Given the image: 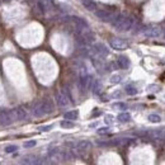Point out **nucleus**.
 Wrapping results in <instances>:
<instances>
[{
    "label": "nucleus",
    "mask_w": 165,
    "mask_h": 165,
    "mask_svg": "<svg viewBox=\"0 0 165 165\" xmlns=\"http://www.w3.org/2000/svg\"><path fill=\"white\" fill-rule=\"evenodd\" d=\"M110 23H112V25L117 31L127 32V31H130L133 27V18L126 17V15H114Z\"/></svg>",
    "instance_id": "f257e3e1"
},
{
    "label": "nucleus",
    "mask_w": 165,
    "mask_h": 165,
    "mask_svg": "<svg viewBox=\"0 0 165 165\" xmlns=\"http://www.w3.org/2000/svg\"><path fill=\"white\" fill-rule=\"evenodd\" d=\"M53 110V104L50 99H44L42 102H37L32 107V113L34 117H42V116L51 113Z\"/></svg>",
    "instance_id": "f03ea898"
},
{
    "label": "nucleus",
    "mask_w": 165,
    "mask_h": 165,
    "mask_svg": "<svg viewBox=\"0 0 165 165\" xmlns=\"http://www.w3.org/2000/svg\"><path fill=\"white\" fill-rule=\"evenodd\" d=\"M48 160L52 163V164H59L65 161V155H64V151H61L60 149H52L48 151Z\"/></svg>",
    "instance_id": "7ed1b4c3"
},
{
    "label": "nucleus",
    "mask_w": 165,
    "mask_h": 165,
    "mask_svg": "<svg viewBox=\"0 0 165 165\" xmlns=\"http://www.w3.org/2000/svg\"><path fill=\"white\" fill-rule=\"evenodd\" d=\"M92 52L94 53L97 57H105L109 53L108 48H107L103 43H94L92 47Z\"/></svg>",
    "instance_id": "20e7f679"
},
{
    "label": "nucleus",
    "mask_w": 165,
    "mask_h": 165,
    "mask_svg": "<svg viewBox=\"0 0 165 165\" xmlns=\"http://www.w3.org/2000/svg\"><path fill=\"white\" fill-rule=\"evenodd\" d=\"M20 165H43V161L41 158L34 155H25L24 158H22Z\"/></svg>",
    "instance_id": "39448f33"
},
{
    "label": "nucleus",
    "mask_w": 165,
    "mask_h": 165,
    "mask_svg": "<svg viewBox=\"0 0 165 165\" xmlns=\"http://www.w3.org/2000/svg\"><path fill=\"white\" fill-rule=\"evenodd\" d=\"M161 33H163V31L158 25H150L145 29V36L149 38H158L161 36Z\"/></svg>",
    "instance_id": "423d86ee"
},
{
    "label": "nucleus",
    "mask_w": 165,
    "mask_h": 165,
    "mask_svg": "<svg viewBox=\"0 0 165 165\" xmlns=\"http://www.w3.org/2000/svg\"><path fill=\"white\" fill-rule=\"evenodd\" d=\"M56 103L59 107H61V108L68 107L70 104V97L66 94L65 92H59L56 94Z\"/></svg>",
    "instance_id": "0eeeda50"
},
{
    "label": "nucleus",
    "mask_w": 165,
    "mask_h": 165,
    "mask_svg": "<svg viewBox=\"0 0 165 165\" xmlns=\"http://www.w3.org/2000/svg\"><path fill=\"white\" fill-rule=\"evenodd\" d=\"M109 44H110V47L114 48V50H126V48L128 47V43L127 41H124V39L122 38H112L109 41Z\"/></svg>",
    "instance_id": "6e6552de"
},
{
    "label": "nucleus",
    "mask_w": 165,
    "mask_h": 165,
    "mask_svg": "<svg viewBox=\"0 0 165 165\" xmlns=\"http://www.w3.org/2000/svg\"><path fill=\"white\" fill-rule=\"evenodd\" d=\"M10 112H12V116L15 121H24L27 118V110L23 107H17V108L10 110Z\"/></svg>",
    "instance_id": "1a4fd4ad"
},
{
    "label": "nucleus",
    "mask_w": 165,
    "mask_h": 165,
    "mask_svg": "<svg viewBox=\"0 0 165 165\" xmlns=\"http://www.w3.org/2000/svg\"><path fill=\"white\" fill-rule=\"evenodd\" d=\"M13 116L10 110H0V124L1 126H9L13 122Z\"/></svg>",
    "instance_id": "9d476101"
},
{
    "label": "nucleus",
    "mask_w": 165,
    "mask_h": 165,
    "mask_svg": "<svg viewBox=\"0 0 165 165\" xmlns=\"http://www.w3.org/2000/svg\"><path fill=\"white\" fill-rule=\"evenodd\" d=\"M95 17L99 18L100 20H104V22H112V19L114 18V15H112L108 10H105V9H98V10H95Z\"/></svg>",
    "instance_id": "9b49d317"
},
{
    "label": "nucleus",
    "mask_w": 165,
    "mask_h": 165,
    "mask_svg": "<svg viewBox=\"0 0 165 165\" xmlns=\"http://www.w3.org/2000/svg\"><path fill=\"white\" fill-rule=\"evenodd\" d=\"M70 20L74 23V25L76 27V29L79 31V32H81V31H84V29L88 28V23L83 19V18H79V17H70Z\"/></svg>",
    "instance_id": "f8f14e48"
},
{
    "label": "nucleus",
    "mask_w": 165,
    "mask_h": 165,
    "mask_svg": "<svg viewBox=\"0 0 165 165\" xmlns=\"http://www.w3.org/2000/svg\"><path fill=\"white\" fill-rule=\"evenodd\" d=\"M92 148V144L90 141H86V140H83V141H79L76 145H75V150L78 153H85L89 149Z\"/></svg>",
    "instance_id": "ddd939ff"
},
{
    "label": "nucleus",
    "mask_w": 165,
    "mask_h": 165,
    "mask_svg": "<svg viewBox=\"0 0 165 165\" xmlns=\"http://www.w3.org/2000/svg\"><path fill=\"white\" fill-rule=\"evenodd\" d=\"M117 65L121 69H128V68H130V65H131V62H130V60H128V57L119 56L118 60H117Z\"/></svg>",
    "instance_id": "4468645a"
},
{
    "label": "nucleus",
    "mask_w": 165,
    "mask_h": 165,
    "mask_svg": "<svg viewBox=\"0 0 165 165\" xmlns=\"http://www.w3.org/2000/svg\"><path fill=\"white\" fill-rule=\"evenodd\" d=\"M64 117H65V119H70V121H74V119H76L78 117H79V112L76 109L75 110H69V112H66L65 114H64Z\"/></svg>",
    "instance_id": "2eb2a0df"
},
{
    "label": "nucleus",
    "mask_w": 165,
    "mask_h": 165,
    "mask_svg": "<svg viewBox=\"0 0 165 165\" xmlns=\"http://www.w3.org/2000/svg\"><path fill=\"white\" fill-rule=\"evenodd\" d=\"M83 7L88 9V10H95L97 4L93 0H83Z\"/></svg>",
    "instance_id": "dca6fc26"
},
{
    "label": "nucleus",
    "mask_w": 165,
    "mask_h": 165,
    "mask_svg": "<svg viewBox=\"0 0 165 165\" xmlns=\"http://www.w3.org/2000/svg\"><path fill=\"white\" fill-rule=\"evenodd\" d=\"M92 88H93V93H94V94H99L100 90H102V83L99 80H94Z\"/></svg>",
    "instance_id": "f3484780"
},
{
    "label": "nucleus",
    "mask_w": 165,
    "mask_h": 165,
    "mask_svg": "<svg viewBox=\"0 0 165 165\" xmlns=\"http://www.w3.org/2000/svg\"><path fill=\"white\" fill-rule=\"evenodd\" d=\"M117 119H118L119 122L124 123V122H128V121H130V119H131V116H130V113H126V112H123V113H119V114H118Z\"/></svg>",
    "instance_id": "a211bd4d"
},
{
    "label": "nucleus",
    "mask_w": 165,
    "mask_h": 165,
    "mask_svg": "<svg viewBox=\"0 0 165 165\" xmlns=\"http://www.w3.org/2000/svg\"><path fill=\"white\" fill-rule=\"evenodd\" d=\"M148 119L150 122H153V123H159L160 121H161V117H160L159 114H150L148 117Z\"/></svg>",
    "instance_id": "6ab92c4d"
},
{
    "label": "nucleus",
    "mask_w": 165,
    "mask_h": 165,
    "mask_svg": "<svg viewBox=\"0 0 165 165\" xmlns=\"http://www.w3.org/2000/svg\"><path fill=\"white\" fill-rule=\"evenodd\" d=\"M126 93L128 95H136L137 94V89L132 85H127L126 86Z\"/></svg>",
    "instance_id": "aec40b11"
},
{
    "label": "nucleus",
    "mask_w": 165,
    "mask_h": 165,
    "mask_svg": "<svg viewBox=\"0 0 165 165\" xmlns=\"http://www.w3.org/2000/svg\"><path fill=\"white\" fill-rule=\"evenodd\" d=\"M61 127L62 128H73L74 127V123L70 121V119H65V121L61 122Z\"/></svg>",
    "instance_id": "412c9836"
},
{
    "label": "nucleus",
    "mask_w": 165,
    "mask_h": 165,
    "mask_svg": "<svg viewBox=\"0 0 165 165\" xmlns=\"http://www.w3.org/2000/svg\"><path fill=\"white\" fill-rule=\"evenodd\" d=\"M44 5H46V4H44L42 0H39V1L37 3V8H38V10H39L41 14H44V13H46V8H44Z\"/></svg>",
    "instance_id": "4be33fe9"
},
{
    "label": "nucleus",
    "mask_w": 165,
    "mask_h": 165,
    "mask_svg": "<svg viewBox=\"0 0 165 165\" xmlns=\"http://www.w3.org/2000/svg\"><path fill=\"white\" fill-rule=\"evenodd\" d=\"M36 145H37V141H36V140H29V141H25V142H24V148H25V149L34 148Z\"/></svg>",
    "instance_id": "5701e85b"
},
{
    "label": "nucleus",
    "mask_w": 165,
    "mask_h": 165,
    "mask_svg": "<svg viewBox=\"0 0 165 165\" xmlns=\"http://www.w3.org/2000/svg\"><path fill=\"white\" fill-rule=\"evenodd\" d=\"M17 150H18V148L15 145H9V146H7V148H5V153L12 154V153H14V151H17Z\"/></svg>",
    "instance_id": "b1692460"
},
{
    "label": "nucleus",
    "mask_w": 165,
    "mask_h": 165,
    "mask_svg": "<svg viewBox=\"0 0 165 165\" xmlns=\"http://www.w3.org/2000/svg\"><path fill=\"white\" fill-rule=\"evenodd\" d=\"M114 108H117V109H121V110H124L127 108V105L124 104V103H121V102H119V103H114Z\"/></svg>",
    "instance_id": "393cba45"
},
{
    "label": "nucleus",
    "mask_w": 165,
    "mask_h": 165,
    "mask_svg": "<svg viewBox=\"0 0 165 165\" xmlns=\"http://www.w3.org/2000/svg\"><path fill=\"white\" fill-rule=\"evenodd\" d=\"M110 81L113 84H117V83L121 81V76H119V75H113V76L110 78Z\"/></svg>",
    "instance_id": "a878e982"
},
{
    "label": "nucleus",
    "mask_w": 165,
    "mask_h": 165,
    "mask_svg": "<svg viewBox=\"0 0 165 165\" xmlns=\"http://www.w3.org/2000/svg\"><path fill=\"white\" fill-rule=\"evenodd\" d=\"M108 132H109L108 127H102V128L98 130V133H99V135H104V133H108Z\"/></svg>",
    "instance_id": "bb28decb"
},
{
    "label": "nucleus",
    "mask_w": 165,
    "mask_h": 165,
    "mask_svg": "<svg viewBox=\"0 0 165 165\" xmlns=\"http://www.w3.org/2000/svg\"><path fill=\"white\" fill-rule=\"evenodd\" d=\"M52 128V126H42V127H39V131H50Z\"/></svg>",
    "instance_id": "cd10ccee"
},
{
    "label": "nucleus",
    "mask_w": 165,
    "mask_h": 165,
    "mask_svg": "<svg viewBox=\"0 0 165 165\" xmlns=\"http://www.w3.org/2000/svg\"><path fill=\"white\" fill-rule=\"evenodd\" d=\"M4 1H9V0H4Z\"/></svg>",
    "instance_id": "c85d7f7f"
},
{
    "label": "nucleus",
    "mask_w": 165,
    "mask_h": 165,
    "mask_svg": "<svg viewBox=\"0 0 165 165\" xmlns=\"http://www.w3.org/2000/svg\"><path fill=\"white\" fill-rule=\"evenodd\" d=\"M164 37H165V32H164Z\"/></svg>",
    "instance_id": "c756f323"
}]
</instances>
